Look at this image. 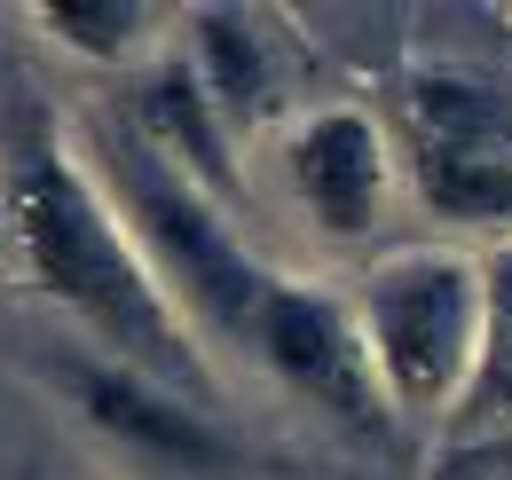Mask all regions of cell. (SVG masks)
Masks as SVG:
<instances>
[{"label":"cell","mask_w":512,"mask_h":480,"mask_svg":"<svg viewBox=\"0 0 512 480\" xmlns=\"http://www.w3.org/2000/svg\"><path fill=\"white\" fill-rule=\"evenodd\" d=\"M410 166L449 221H512V95L465 71L410 79Z\"/></svg>","instance_id":"4"},{"label":"cell","mask_w":512,"mask_h":480,"mask_svg":"<svg viewBox=\"0 0 512 480\" xmlns=\"http://www.w3.org/2000/svg\"><path fill=\"white\" fill-rule=\"evenodd\" d=\"M190 63L205 79V95L221 103V119H260L268 111V48H260L253 16L197 8L190 16Z\"/></svg>","instance_id":"9"},{"label":"cell","mask_w":512,"mask_h":480,"mask_svg":"<svg viewBox=\"0 0 512 480\" xmlns=\"http://www.w3.org/2000/svg\"><path fill=\"white\" fill-rule=\"evenodd\" d=\"M95 174L103 189L119 197V213H127L134 244H142V260L158 268V284H166V300L182 307V323H205V331H229V339H245L253 347V323H260V300H268V268H260L245 244L229 237V221H221V205L182 181L142 134H95Z\"/></svg>","instance_id":"3"},{"label":"cell","mask_w":512,"mask_h":480,"mask_svg":"<svg viewBox=\"0 0 512 480\" xmlns=\"http://www.w3.org/2000/svg\"><path fill=\"white\" fill-rule=\"evenodd\" d=\"M64 386L71 402L87 410V425H103L111 441H127L142 457H158V465H221L229 457V441L205 425L197 402H182L174 386H158V378H142L127 362H64Z\"/></svg>","instance_id":"7"},{"label":"cell","mask_w":512,"mask_h":480,"mask_svg":"<svg viewBox=\"0 0 512 480\" xmlns=\"http://www.w3.org/2000/svg\"><path fill=\"white\" fill-rule=\"evenodd\" d=\"M284 166H292V189L308 205L323 237H371L386 213V189H394V150L371 111L355 103H323L284 134Z\"/></svg>","instance_id":"6"},{"label":"cell","mask_w":512,"mask_h":480,"mask_svg":"<svg viewBox=\"0 0 512 480\" xmlns=\"http://www.w3.org/2000/svg\"><path fill=\"white\" fill-rule=\"evenodd\" d=\"M0 213L24 276L64 307L71 323L103 347V362H127L142 378L174 386L182 402H213V370L197 355V331L166 300L158 268L142 260L119 197L79 158V142L56 126H32L0 166Z\"/></svg>","instance_id":"1"},{"label":"cell","mask_w":512,"mask_h":480,"mask_svg":"<svg viewBox=\"0 0 512 480\" xmlns=\"http://www.w3.org/2000/svg\"><path fill=\"white\" fill-rule=\"evenodd\" d=\"M32 16L48 24V40H56V48L95 56V63L134 56V48H142V32H150V8H142V0H40Z\"/></svg>","instance_id":"11"},{"label":"cell","mask_w":512,"mask_h":480,"mask_svg":"<svg viewBox=\"0 0 512 480\" xmlns=\"http://www.w3.org/2000/svg\"><path fill=\"white\" fill-rule=\"evenodd\" d=\"M253 355L292 386V394H308L316 410L331 418L363 425V433H379L386 425V394L379 378H371V355H363V339H355V315L316 292V284H268V300H260V323H253Z\"/></svg>","instance_id":"5"},{"label":"cell","mask_w":512,"mask_h":480,"mask_svg":"<svg viewBox=\"0 0 512 480\" xmlns=\"http://www.w3.org/2000/svg\"><path fill=\"white\" fill-rule=\"evenodd\" d=\"M134 134L174 166L182 181H197L213 205L221 197H237V158H229V119H221V103L205 95V79H197L190 56L158 63L150 79H142V95H134Z\"/></svg>","instance_id":"8"},{"label":"cell","mask_w":512,"mask_h":480,"mask_svg":"<svg viewBox=\"0 0 512 480\" xmlns=\"http://www.w3.org/2000/svg\"><path fill=\"white\" fill-rule=\"evenodd\" d=\"M347 315H355V339L371 355L386 410L457 418L481 362V323H489V276L473 252H449V244L394 252L355 284Z\"/></svg>","instance_id":"2"},{"label":"cell","mask_w":512,"mask_h":480,"mask_svg":"<svg viewBox=\"0 0 512 480\" xmlns=\"http://www.w3.org/2000/svg\"><path fill=\"white\" fill-rule=\"evenodd\" d=\"M489 276V323H481V362H473V386L457 402V441H497L512 433V244H497L481 260Z\"/></svg>","instance_id":"10"}]
</instances>
